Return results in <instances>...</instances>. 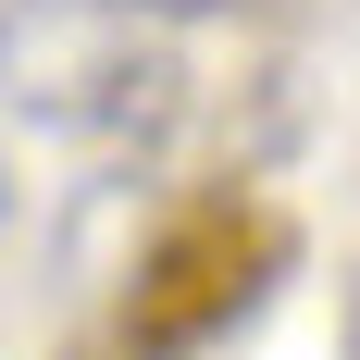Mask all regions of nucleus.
<instances>
[{"label":"nucleus","instance_id":"f257e3e1","mask_svg":"<svg viewBox=\"0 0 360 360\" xmlns=\"http://www.w3.org/2000/svg\"><path fill=\"white\" fill-rule=\"evenodd\" d=\"M286 261H298L286 212H261L249 186L174 199V212L149 224L137 274H124V360H186V348H212V335H236L274 298Z\"/></svg>","mask_w":360,"mask_h":360},{"label":"nucleus","instance_id":"f03ea898","mask_svg":"<svg viewBox=\"0 0 360 360\" xmlns=\"http://www.w3.org/2000/svg\"><path fill=\"white\" fill-rule=\"evenodd\" d=\"M50 124H87V137H162L174 124V63L162 50H100V63L75 75V87H50Z\"/></svg>","mask_w":360,"mask_h":360},{"label":"nucleus","instance_id":"7ed1b4c3","mask_svg":"<svg viewBox=\"0 0 360 360\" xmlns=\"http://www.w3.org/2000/svg\"><path fill=\"white\" fill-rule=\"evenodd\" d=\"M124 13H236V0H124Z\"/></svg>","mask_w":360,"mask_h":360}]
</instances>
